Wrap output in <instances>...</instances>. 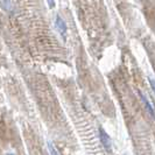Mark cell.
I'll return each instance as SVG.
<instances>
[{
  "instance_id": "7a4b0ae2",
  "label": "cell",
  "mask_w": 155,
  "mask_h": 155,
  "mask_svg": "<svg viewBox=\"0 0 155 155\" xmlns=\"http://www.w3.org/2000/svg\"><path fill=\"white\" fill-rule=\"evenodd\" d=\"M55 25H56V27H57L58 31H60L62 35H64V34H65V31H67V26H65V22L63 21L61 16H57V18H56V20H55Z\"/></svg>"
},
{
  "instance_id": "5b68a950",
  "label": "cell",
  "mask_w": 155,
  "mask_h": 155,
  "mask_svg": "<svg viewBox=\"0 0 155 155\" xmlns=\"http://www.w3.org/2000/svg\"><path fill=\"white\" fill-rule=\"evenodd\" d=\"M48 148H49V152H50V155H58V153L56 152L55 147L53 146L51 142H48Z\"/></svg>"
},
{
  "instance_id": "6da1fadb",
  "label": "cell",
  "mask_w": 155,
  "mask_h": 155,
  "mask_svg": "<svg viewBox=\"0 0 155 155\" xmlns=\"http://www.w3.org/2000/svg\"><path fill=\"white\" fill-rule=\"evenodd\" d=\"M99 138H101V141L103 143L104 148L107 150V152H111L112 150V141L110 139V137L107 135V133L105 132L103 128H99Z\"/></svg>"
},
{
  "instance_id": "52a82bcc",
  "label": "cell",
  "mask_w": 155,
  "mask_h": 155,
  "mask_svg": "<svg viewBox=\"0 0 155 155\" xmlns=\"http://www.w3.org/2000/svg\"><path fill=\"white\" fill-rule=\"evenodd\" d=\"M7 155H14V154H12V153H8Z\"/></svg>"
},
{
  "instance_id": "3957f363",
  "label": "cell",
  "mask_w": 155,
  "mask_h": 155,
  "mask_svg": "<svg viewBox=\"0 0 155 155\" xmlns=\"http://www.w3.org/2000/svg\"><path fill=\"white\" fill-rule=\"evenodd\" d=\"M140 97H141V99H142V101L145 103V105H146V107H147V110L149 111V113L152 114V117H155V111L154 109L152 107V105H150V103L148 101V99L146 98V96H143L142 93H140Z\"/></svg>"
},
{
  "instance_id": "277c9868",
  "label": "cell",
  "mask_w": 155,
  "mask_h": 155,
  "mask_svg": "<svg viewBox=\"0 0 155 155\" xmlns=\"http://www.w3.org/2000/svg\"><path fill=\"white\" fill-rule=\"evenodd\" d=\"M0 5H1V7L5 8V11H7V12H11L12 8H13L12 0H0Z\"/></svg>"
},
{
  "instance_id": "8992f818",
  "label": "cell",
  "mask_w": 155,
  "mask_h": 155,
  "mask_svg": "<svg viewBox=\"0 0 155 155\" xmlns=\"http://www.w3.org/2000/svg\"><path fill=\"white\" fill-rule=\"evenodd\" d=\"M149 82H150V85H152V89L154 90V92H155V81H154V79H149Z\"/></svg>"
}]
</instances>
